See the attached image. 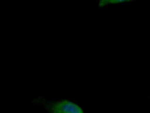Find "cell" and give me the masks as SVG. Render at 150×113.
Wrapping results in <instances>:
<instances>
[{
  "mask_svg": "<svg viewBox=\"0 0 150 113\" xmlns=\"http://www.w3.org/2000/svg\"><path fill=\"white\" fill-rule=\"evenodd\" d=\"M50 111V113H84L79 106L66 100L51 103Z\"/></svg>",
  "mask_w": 150,
  "mask_h": 113,
  "instance_id": "obj_1",
  "label": "cell"
},
{
  "mask_svg": "<svg viewBox=\"0 0 150 113\" xmlns=\"http://www.w3.org/2000/svg\"><path fill=\"white\" fill-rule=\"evenodd\" d=\"M129 1H130L129 0H101L99 2V6L101 7L106 5L120 4V3H124V2Z\"/></svg>",
  "mask_w": 150,
  "mask_h": 113,
  "instance_id": "obj_2",
  "label": "cell"
}]
</instances>
